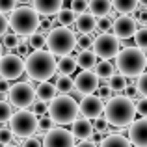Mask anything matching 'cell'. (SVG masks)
<instances>
[{
	"label": "cell",
	"mask_w": 147,
	"mask_h": 147,
	"mask_svg": "<svg viewBox=\"0 0 147 147\" xmlns=\"http://www.w3.org/2000/svg\"><path fill=\"white\" fill-rule=\"evenodd\" d=\"M145 65H147V56L140 47H125L115 54V67H117V71L123 73L125 76H129V78L144 73Z\"/></svg>",
	"instance_id": "obj_3"
},
{
	"label": "cell",
	"mask_w": 147,
	"mask_h": 147,
	"mask_svg": "<svg viewBox=\"0 0 147 147\" xmlns=\"http://www.w3.org/2000/svg\"><path fill=\"white\" fill-rule=\"evenodd\" d=\"M32 4H34V9L43 17L56 15L63 7V0H32Z\"/></svg>",
	"instance_id": "obj_17"
},
{
	"label": "cell",
	"mask_w": 147,
	"mask_h": 147,
	"mask_svg": "<svg viewBox=\"0 0 147 147\" xmlns=\"http://www.w3.org/2000/svg\"><path fill=\"white\" fill-rule=\"evenodd\" d=\"M45 47L54 56H65L76 49V34L65 26H54L45 36Z\"/></svg>",
	"instance_id": "obj_5"
},
{
	"label": "cell",
	"mask_w": 147,
	"mask_h": 147,
	"mask_svg": "<svg viewBox=\"0 0 147 147\" xmlns=\"http://www.w3.org/2000/svg\"><path fill=\"white\" fill-rule=\"evenodd\" d=\"M13 115V110H11V104L7 100L0 99V123H7Z\"/></svg>",
	"instance_id": "obj_34"
},
{
	"label": "cell",
	"mask_w": 147,
	"mask_h": 147,
	"mask_svg": "<svg viewBox=\"0 0 147 147\" xmlns=\"http://www.w3.org/2000/svg\"><path fill=\"white\" fill-rule=\"evenodd\" d=\"M75 24H76V28H78L80 34H91L93 30H97V17H95L90 9H86L84 13L76 15Z\"/></svg>",
	"instance_id": "obj_18"
},
{
	"label": "cell",
	"mask_w": 147,
	"mask_h": 147,
	"mask_svg": "<svg viewBox=\"0 0 147 147\" xmlns=\"http://www.w3.org/2000/svg\"><path fill=\"white\" fill-rule=\"evenodd\" d=\"M7 21H9L11 32H15L21 37H28L30 34L37 32V26H39V13H37L34 7L21 6V7L11 9Z\"/></svg>",
	"instance_id": "obj_4"
},
{
	"label": "cell",
	"mask_w": 147,
	"mask_h": 147,
	"mask_svg": "<svg viewBox=\"0 0 147 147\" xmlns=\"http://www.w3.org/2000/svg\"><path fill=\"white\" fill-rule=\"evenodd\" d=\"M123 91L127 93V97L132 99V100H134V99H138V95H140V93H138V88H136V86H129V84H127V88H125Z\"/></svg>",
	"instance_id": "obj_47"
},
{
	"label": "cell",
	"mask_w": 147,
	"mask_h": 147,
	"mask_svg": "<svg viewBox=\"0 0 147 147\" xmlns=\"http://www.w3.org/2000/svg\"><path fill=\"white\" fill-rule=\"evenodd\" d=\"M112 22H114V19H112L110 15L97 17V30L99 32H110L112 30Z\"/></svg>",
	"instance_id": "obj_36"
},
{
	"label": "cell",
	"mask_w": 147,
	"mask_h": 147,
	"mask_svg": "<svg viewBox=\"0 0 147 147\" xmlns=\"http://www.w3.org/2000/svg\"><path fill=\"white\" fill-rule=\"evenodd\" d=\"M129 140L136 147H147V117L136 119L129 125Z\"/></svg>",
	"instance_id": "obj_15"
},
{
	"label": "cell",
	"mask_w": 147,
	"mask_h": 147,
	"mask_svg": "<svg viewBox=\"0 0 147 147\" xmlns=\"http://www.w3.org/2000/svg\"><path fill=\"white\" fill-rule=\"evenodd\" d=\"M52 28H54V24H52V19H47V17L39 19V26H37V32H41V34L45 36V34H49Z\"/></svg>",
	"instance_id": "obj_41"
},
{
	"label": "cell",
	"mask_w": 147,
	"mask_h": 147,
	"mask_svg": "<svg viewBox=\"0 0 147 147\" xmlns=\"http://www.w3.org/2000/svg\"><path fill=\"white\" fill-rule=\"evenodd\" d=\"M73 86H75L73 90L78 95H82V97L84 95H91L99 88V76L91 69H82V73H78L76 78L73 80Z\"/></svg>",
	"instance_id": "obj_11"
},
{
	"label": "cell",
	"mask_w": 147,
	"mask_h": 147,
	"mask_svg": "<svg viewBox=\"0 0 147 147\" xmlns=\"http://www.w3.org/2000/svg\"><path fill=\"white\" fill-rule=\"evenodd\" d=\"M36 100V88L30 82H17L7 90V102L19 110H26Z\"/></svg>",
	"instance_id": "obj_8"
},
{
	"label": "cell",
	"mask_w": 147,
	"mask_h": 147,
	"mask_svg": "<svg viewBox=\"0 0 147 147\" xmlns=\"http://www.w3.org/2000/svg\"><path fill=\"white\" fill-rule=\"evenodd\" d=\"M93 130H97V132H102V134H110V123H108L106 117H95L93 121Z\"/></svg>",
	"instance_id": "obj_35"
},
{
	"label": "cell",
	"mask_w": 147,
	"mask_h": 147,
	"mask_svg": "<svg viewBox=\"0 0 147 147\" xmlns=\"http://www.w3.org/2000/svg\"><path fill=\"white\" fill-rule=\"evenodd\" d=\"M4 147H21V145H13V144H6Z\"/></svg>",
	"instance_id": "obj_54"
},
{
	"label": "cell",
	"mask_w": 147,
	"mask_h": 147,
	"mask_svg": "<svg viewBox=\"0 0 147 147\" xmlns=\"http://www.w3.org/2000/svg\"><path fill=\"white\" fill-rule=\"evenodd\" d=\"M75 58H76V65L80 69H93L95 63H97V56H95L93 50H78L75 54Z\"/></svg>",
	"instance_id": "obj_20"
},
{
	"label": "cell",
	"mask_w": 147,
	"mask_h": 147,
	"mask_svg": "<svg viewBox=\"0 0 147 147\" xmlns=\"http://www.w3.org/2000/svg\"><path fill=\"white\" fill-rule=\"evenodd\" d=\"M49 115L56 121V125H71L78 115V102L71 95H56L49 104Z\"/></svg>",
	"instance_id": "obj_6"
},
{
	"label": "cell",
	"mask_w": 147,
	"mask_h": 147,
	"mask_svg": "<svg viewBox=\"0 0 147 147\" xmlns=\"http://www.w3.org/2000/svg\"><path fill=\"white\" fill-rule=\"evenodd\" d=\"M88 4H90V0H71V11L75 15L84 13L88 9Z\"/></svg>",
	"instance_id": "obj_39"
},
{
	"label": "cell",
	"mask_w": 147,
	"mask_h": 147,
	"mask_svg": "<svg viewBox=\"0 0 147 147\" xmlns=\"http://www.w3.org/2000/svg\"><path fill=\"white\" fill-rule=\"evenodd\" d=\"M134 108H136V114H140L142 117H147V97L134 99Z\"/></svg>",
	"instance_id": "obj_40"
},
{
	"label": "cell",
	"mask_w": 147,
	"mask_h": 147,
	"mask_svg": "<svg viewBox=\"0 0 147 147\" xmlns=\"http://www.w3.org/2000/svg\"><path fill=\"white\" fill-rule=\"evenodd\" d=\"M134 41H136V45L144 50V52L147 50V24L136 30V34H134Z\"/></svg>",
	"instance_id": "obj_32"
},
{
	"label": "cell",
	"mask_w": 147,
	"mask_h": 147,
	"mask_svg": "<svg viewBox=\"0 0 147 147\" xmlns=\"http://www.w3.org/2000/svg\"><path fill=\"white\" fill-rule=\"evenodd\" d=\"M136 30H138V22L130 15L115 17V21L112 22V34L117 39H130V37H134Z\"/></svg>",
	"instance_id": "obj_13"
},
{
	"label": "cell",
	"mask_w": 147,
	"mask_h": 147,
	"mask_svg": "<svg viewBox=\"0 0 147 147\" xmlns=\"http://www.w3.org/2000/svg\"><path fill=\"white\" fill-rule=\"evenodd\" d=\"M93 132V123L88 117H75L71 123V134L78 140H90Z\"/></svg>",
	"instance_id": "obj_16"
},
{
	"label": "cell",
	"mask_w": 147,
	"mask_h": 147,
	"mask_svg": "<svg viewBox=\"0 0 147 147\" xmlns=\"http://www.w3.org/2000/svg\"><path fill=\"white\" fill-rule=\"evenodd\" d=\"M7 123H9V130L13 132V136L28 138L37 132V115L34 112H30L28 108L15 112Z\"/></svg>",
	"instance_id": "obj_7"
},
{
	"label": "cell",
	"mask_w": 147,
	"mask_h": 147,
	"mask_svg": "<svg viewBox=\"0 0 147 147\" xmlns=\"http://www.w3.org/2000/svg\"><path fill=\"white\" fill-rule=\"evenodd\" d=\"M15 7H17V0H0V11L2 13H9Z\"/></svg>",
	"instance_id": "obj_44"
},
{
	"label": "cell",
	"mask_w": 147,
	"mask_h": 147,
	"mask_svg": "<svg viewBox=\"0 0 147 147\" xmlns=\"http://www.w3.org/2000/svg\"><path fill=\"white\" fill-rule=\"evenodd\" d=\"M28 110H30V112H34L36 115H43L45 112L49 110V106H47V102H43V100H39V99H37V100H34V102L30 104V108H28Z\"/></svg>",
	"instance_id": "obj_38"
},
{
	"label": "cell",
	"mask_w": 147,
	"mask_h": 147,
	"mask_svg": "<svg viewBox=\"0 0 147 147\" xmlns=\"http://www.w3.org/2000/svg\"><path fill=\"white\" fill-rule=\"evenodd\" d=\"M75 147H99V144H95L91 140H80V144L75 145Z\"/></svg>",
	"instance_id": "obj_49"
},
{
	"label": "cell",
	"mask_w": 147,
	"mask_h": 147,
	"mask_svg": "<svg viewBox=\"0 0 147 147\" xmlns=\"http://www.w3.org/2000/svg\"><path fill=\"white\" fill-rule=\"evenodd\" d=\"M119 39L110 32H100L97 37L93 39V45H91V50L95 52L97 58H102V60H110V58H115V54L119 52Z\"/></svg>",
	"instance_id": "obj_9"
},
{
	"label": "cell",
	"mask_w": 147,
	"mask_h": 147,
	"mask_svg": "<svg viewBox=\"0 0 147 147\" xmlns=\"http://www.w3.org/2000/svg\"><path fill=\"white\" fill-rule=\"evenodd\" d=\"M24 75V60L17 52L2 54L0 58V76L6 80H17Z\"/></svg>",
	"instance_id": "obj_10"
},
{
	"label": "cell",
	"mask_w": 147,
	"mask_h": 147,
	"mask_svg": "<svg viewBox=\"0 0 147 147\" xmlns=\"http://www.w3.org/2000/svg\"><path fill=\"white\" fill-rule=\"evenodd\" d=\"M56 127V121H54L50 115H37V130L39 132H49Z\"/></svg>",
	"instance_id": "obj_30"
},
{
	"label": "cell",
	"mask_w": 147,
	"mask_h": 147,
	"mask_svg": "<svg viewBox=\"0 0 147 147\" xmlns=\"http://www.w3.org/2000/svg\"><path fill=\"white\" fill-rule=\"evenodd\" d=\"M95 93H97V97H100L102 100H108V99L112 97V95H114V90H112L108 84H104V86L97 88V91H95Z\"/></svg>",
	"instance_id": "obj_42"
},
{
	"label": "cell",
	"mask_w": 147,
	"mask_h": 147,
	"mask_svg": "<svg viewBox=\"0 0 147 147\" xmlns=\"http://www.w3.org/2000/svg\"><path fill=\"white\" fill-rule=\"evenodd\" d=\"M78 112L82 114V117L95 119L104 112V100L97 97V95H84L82 100L78 102Z\"/></svg>",
	"instance_id": "obj_14"
},
{
	"label": "cell",
	"mask_w": 147,
	"mask_h": 147,
	"mask_svg": "<svg viewBox=\"0 0 147 147\" xmlns=\"http://www.w3.org/2000/svg\"><path fill=\"white\" fill-rule=\"evenodd\" d=\"M26 39H28V45H30V47H32L34 50H41V49L45 47V36H43L41 32H34V34H30Z\"/></svg>",
	"instance_id": "obj_31"
},
{
	"label": "cell",
	"mask_w": 147,
	"mask_h": 147,
	"mask_svg": "<svg viewBox=\"0 0 147 147\" xmlns=\"http://www.w3.org/2000/svg\"><path fill=\"white\" fill-rule=\"evenodd\" d=\"M21 147H43V145H41V142L37 140V138L28 136V138H22V144H21Z\"/></svg>",
	"instance_id": "obj_45"
},
{
	"label": "cell",
	"mask_w": 147,
	"mask_h": 147,
	"mask_svg": "<svg viewBox=\"0 0 147 147\" xmlns=\"http://www.w3.org/2000/svg\"><path fill=\"white\" fill-rule=\"evenodd\" d=\"M7 90H9V80L0 78V93H7Z\"/></svg>",
	"instance_id": "obj_48"
},
{
	"label": "cell",
	"mask_w": 147,
	"mask_h": 147,
	"mask_svg": "<svg viewBox=\"0 0 147 147\" xmlns=\"http://www.w3.org/2000/svg\"><path fill=\"white\" fill-rule=\"evenodd\" d=\"M19 4H28V2H32V0H17Z\"/></svg>",
	"instance_id": "obj_52"
},
{
	"label": "cell",
	"mask_w": 147,
	"mask_h": 147,
	"mask_svg": "<svg viewBox=\"0 0 147 147\" xmlns=\"http://www.w3.org/2000/svg\"><path fill=\"white\" fill-rule=\"evenodd\" d=\"M93 71L97 73L99 78H104V80H106V78H110V76L115 73V65L112 63L110 60H100V61H97V63H95Z\"/></svg>",
	"instance_id": "obj_25"
},
{
	"label": "cell",
	"mask_w": 147,
	"mask_h": 147,
	"mask_svg": "<svg viewBox=\"0 0 147 147\" xmlns=\"http://www.w3.org/2000/svg\"><path fill=\"white\" fill-rule=\"evenodd\" d=\"M6 32H9V21H7V17L0 11V37H2Z\"/></svg>",
	"instance_id": "obj_46"
},
{
	"label": "cell",
	"mask_w": 147,
	"mask_h": 147,
	"mask_svg": "<svg viewBox=\"0 0 147 147\" xmlns=\"http://www.w3.org/2000/svg\"><path fill=\"white\" fill-rule=\"evenodd\" d=\"M112 7L123 15H132L138 9V0H112Z\"/></svg>",
	"instance_id": "obj_24"
},
{
	"label": "cell",
	"mask_w": 147,
	"mask_h": 147,
	"mask_svg": "<svg viewBox=\"0 0 147 147\" xmlns=\"http://www.w3.org/2000/svg\"><path fill=\"white\" fill-rule=\"evenodd\" d=\"M24 71L30 76V80L45 82L50 76L56 75V58L47 50H34L24 60Z\"/></svg>",
	"instance_id": "obj_2"
},
{
	"label": "cell",
	"mask_w": 147,
	"mask_h": 147,
	"mask_svg": "<svg viewBox=\"0 0 147 147\" xmlns=\"http://www.w3.org/2000/svg\"><path fill=\"white\" fill-rule=\"evenodd\" d=\"M147 7V0H138V7Z\"/></svg>",
	"instance_id": "obj_51"
},
{
	"label": "cell",
	"mask_w": 147,
	"mask_h": 147,
	"mask_svg": "<svg viewBox=\"0 0 147 147\" xmlns=\"http://www.w3.org/2000/svg\"><path fill=\"white\" fill-rule=\"evenodd\" d=\"M19 43H21V36H17L15 32H11V34L6 32V34L2 36V45H4L7 50H9V52H13V50L17 49Z\"/></svg>",
	"instance_id": "obj_29"
},
{
	"label": "cell",
	"mask_w": 147,
	"mask_h": 147,
	"mask_svg": "<svg viewBox=\"0 0 147 147\" xmlns=\"http://www.w3.org/2000/svg\"><path fill=\"white\" fill-rule=\"evenodd\" d=\"M99 147H132L129 138L121 136V134H108L106 138L100 140Z\"/></svg>",
	"instance_id": "obj_22"
},
{
	"label": "cell",
	"mask_w": 147,
	"mask_h": 147,
	"mask_svg": "<svg viewBox=\"0 0 147 147\" xmlns=\"http://www.w3.org/2000/svg\"><path fill=\"white\" fill-rule=\"evenodd\" d=\"M58 95V90H56V84H50L49 80L45 82H39V86L36 88V97L43 102H50L54 97Z\"/></svg>",
	"instance_id": "obj_19"
},
{
	"label": "cell",
	"mask_w": 147,
	"mask_h": 147,
	"mask_svg": "<svg viewBox=\"0 0 147 147\" xmlns=\"http://www.w3.org/2000/svg\"><path fill=\"white\" fill-rule=\"evenodd\" d=\"M88 9L95 15V17H102L112 11V0H90Z\"/></svg>",
	"instance_id": "obj_23"
},
{
	"label": "cell",
	"mask_w": 147,
	"mask_h": 147,
	"mask_svg": "<svg viewBox=\"0 0 147 147\" xmlns=\"http://www.w3.org/2000/svg\"><path fill=\"white\" fill-rule=\"evenodd\" d=\"M2 54H4V45L0 43V58H2Z\"/></svg>",
	"instance_id": "obj_53"
},
{
	"label": "cell",
	"mask_w": 147,
	"mask_h": 147,
	"mask_svg": "<svg viewBox=\"0 0 147 147\" xmlns=\"http://www.w3.org/2000/svg\"><path fill=\"white\" fill-rule=\"evenodd\" d=\"M11 140H13V132L9 129H6V127H2L0 129V145L11 144Z\"/></svg>",
	"instance_id": "obj_43"
},
{
	"label": "cell",
	"mask_w": 147,
	"mask_h": 147,
	"mask_svg": "<svg viewBox=\"0 0 147 147\" xmlns=\"http://www.w3.org/2000/svg\"><path fill=\"white\" fill-rule=\"evenodd\" d=\"M43 147H75V136L67 129L54 127L52 130L45 132Z\"/></svg>",
	"instance_id": "obj_12"
},
{
	"label": "cell",
	"mask_w": 147,
	"mask_h": 147,
	"mask_svg": "<svg viewBox=\"0 0 147 147\" xmlns=\"http://www.w3.org/2000/svg\"><path fill=\"white\" fill-rule=\"evenodd\" d=\"M108 80H110V84H108V86H110L115 93H117V91H123L127 88V84H129V76H125L123 73H114V75H112Z\"/></svg>",
	"instance_id": "obj_26"
},
{
	"label": "cell",
	"mask_w": 147,
	"mask_h": 147,
	"mask_svg": "<svg viewBox=\"0 0 147 147\" xmlns=\"http://www.w3.org/2000/svg\"><path fill=\"white\" fill-rule=\"evenodd\" d=\"M136 88H138V93H140L142 97H147V71H144V73L138 75Z\"/></svg>",
	"instance_id": "obj_37"
},
{
	"label": "cell",
	"mask_w": 147,
	"mask_h": 147,
	"mask_svg": "<svg viewBox=\"0 0 147 147\" xmlns=\"http://www.w3.org/2000/svg\"><path fill=\"white\" fill-rule=\"evenodd\" d=\"M90 140L95 142V144H100V140H102V132H97V130H93V132H91V136H90Z\"/></svg>",
	"instance_id": "obj_50"
},
{
	"label": "cell",
	"mask_w": 147,
	"mask_h": 147,
	"mask_svg": "<svg viewBox=\"0 0 147 147\" xmlns=\"http://www.w3.org/2000/svg\"><path fill=\"white\" fill-rule=\"evenodd\" d=\"M134 115H136L134 100L127 95H115L108 99V102H104V117L112 127H117V129L129 127L134 121Z\"/></svg>",
	"instance_id": "obj_1"
},
{
	"label": "cell",
	"mask_w": 147,
	"mask_h": 147,
	"mask_svg": "<svg viewBox=\"0 0 147 147\" xmlns=\"http://www.w3.org/2000/svg\"><path fill=\"white\" fill-rule=\"evenodd\" d=\"M91 45H93V37H91V34H80V36L76 37V49L91 50Z\"/></svg>",
	"instance_id": "obj_33"
},
{
	"label": "cell",
	"mask_w": 147,
	"mask_h": 147,
	"mask_svg": "<svg viewBox=\"0 0 147 147\" xmlns=\"http://www.w3.org/2000/svg\"><path fill=\"white\" fill-rule=\"evenodd\" d=\"M76 67H78V65H76L75 54H65V56H61L60 60L56 61V69H58L60 75H71V73H75Z\"/></svg>",
	"instance_id": "obj_21"
},
{
	"label": "cell",
	"mask_w": 147,
	"mask_h": 147,
	"mask_svg": "<svg viewBox=\"0 0 147 147\" xmlns=\"http://www.w3.org/2000/svg\"><path fill=\"white\" fill-rule=\"evenodd\" d=\"M56 15H58V17H56L58 26H71L73 22H75V19H76V15L73 13L71 9H67V7H61Z\"/></svg>",
	"instance_id": "obj_27"
},
{
	"label": "cell",
	"mask_w": 147,
	"mask_h": 147,
	"mask_svg": "<svg viewBox=\"0 0 147 147\" xmlns=\"http://www.w3.org/2000/svg\"><path fill=\"white\" fill-rule=\"evenodd\" d=\"M73 78L69 75H58L56 78V90L60 91V93H69V91L73 90Z\"/></svg>",
	"instance_id": "obj_28"
}]
</instances>
